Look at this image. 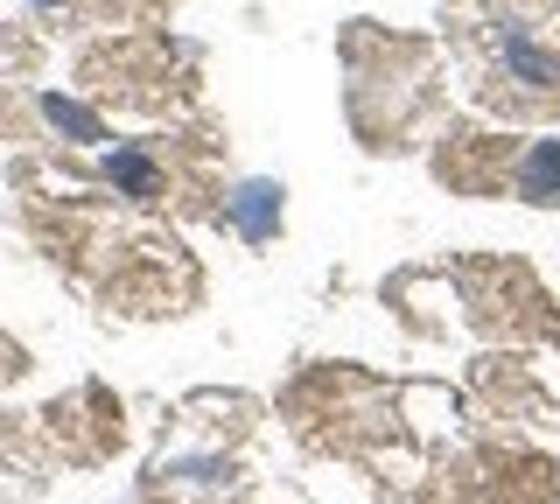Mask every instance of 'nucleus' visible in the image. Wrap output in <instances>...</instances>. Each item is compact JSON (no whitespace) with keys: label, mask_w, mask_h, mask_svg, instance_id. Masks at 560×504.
Segmentation results:
<instances>
[{"label":"nucleus","mask_w":560,"mask_h":504,"mask_svg":"<svg viewBox=\"0 0 560 504\" xmlns=\"http://www.w3.org/2000/svg\"><path fill=\"white\" fill-rule=\"evenodd\" d=\"M232 211H238V224H245L253 238H267V232H273V218H280V189H273V183H245Z\"/></svg>","instance_id":"1"},{"label":"nucleus","mask_w":560,"mask_h":504,"mask_svg":"<svg viewBox=\"0 0 560 504\" xmlns=\"http://www.w3.org/2000/svg\"><path fill=\"white\" fill-rule=\"evenodd\" d=\"M518 183H525V197H533V203H553L560 197V141H539Z\"/></svg>","instance_id":"2"},{"label":"nucleus","mask_w":560,"mask_h":504,"mask_svg":"<svg viewBox=\"0 0 560 504\" xmlns=\"http://www.w3.org/2000/svg\"><path fill=\"white\" fill-rule=\"evenodd\" d=\"M504 63H512L525 84H560V63L539 57V49H525V43H504Z\"/></svg>","instance_id":"3"},{"label":"nucleus","mask_w":560,"mask_h":504,"mask_svg":"<svg viewBox=\"0 0 560 504\" xmlns=\"http://www.w3.org/2000/svg\"><path fill=\"white\" fill-rule=\"evenodd\" d=\"M113 183H127V189H140V197H148V189H154V168L140 162V154H113Z\"/></svg>","instance_id":"4"},{"label":"nucleus","mask_w":560,"mask_h":504,"mask_svg":"<svg viewBox=\"0 0 560 504\" xmlns=\"http://www.w3.org/2000/svg\"><path fill=\"white\" fill-rule=\"evenodd\" d=\"M49 119H57V127H70L78 141H98V127H92V119H84L78 106H70V98H49Z\"/></svg>","instance_id":"5"}]
</instances>
